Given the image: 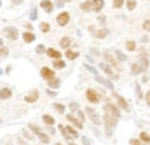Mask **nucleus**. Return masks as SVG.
Returning a JSON list of instances; mask_svg holds the SVG:
<instances>
[{"instance_id": "nucleus-1", "label": "nucleus", "mask_w": 150, "mask_h": 145, "mask_svg": "<svg viewBox=\"0 0 150 145\" xmlns=\"http://www.w3.org/2000/svg\"><path fill=\"white\" fill-rule=\"evenodd\" d=\"M67 121L74 126L75 129H82L84 128V121H86V115H84V110H75L74 114H67Z\"/></svg>"}, {"instance_id": "nucleus-2", "label": "nucleus", "mask_w": 150, "mask_h": 145, "mask_svg": "<svg viewBox=\"0 0 150 145\" xmlns=\"http://www.w3.org/2000/svg\"><path fill=\"white\" fill-rule=\"evenodd\" d=\"M103 7H105V0H86L80 4V11H84V12H89V11L101 12Z\"/></svg>"}, {"instance_id": "nucleus-3", "label": "nucleus", "mask_w": 150, "mask_h": 145, "mask_svg": "<svg viewBox=\"0 0 150 145\" xmlns=\"http://www.w3.org/2000/svg\"><path fill=\"white\" fill-rule=\"evenodd\" d=\"M58 128H59V133L63 135V138H65V140H68V142H75V140H79V129H75L74 126L59 124Z\"/></svg>"}, {"instance_id": "nucleus-4", "label": "nucleus", "mask_w": 150, "mask_h": 145, "mask_svg": "<svg viewBox=\"0 0 150 145\" xmlns=\"http://www.w3.org/2000/svg\"><path fill=\"white\" fill-rule=\"evenodd\" d=\"M86 100H87L91 105H98V103H101V100H107V98H105V95L100 93L98 89L89 87V89H86Z\"/></svg>"}, {"instance_id": "nucleus-5", "label": "nucleus", "mask_w": 150, "mask_h": 145, "mask_svg": "<svg viewBox=\"0 0 150 145\" xmlns=\"http://www.w3.org/2000/svg\"><path fill=\"white\" fill-rule=\"evenodd\" d=\"M28 129H30V131H32V133L35 135V138H38V140H40L42 144L47 145L49 142H51L49 135H45V131H44V129H42L40 126H35V124H28Z\"/></svg>"}, {"instance_id": "nucleus-6", "label": "nucleus", "mask_w": 150, "mask_h": 145, "mask_svg": "<svg viewBox=\"0 0 150 145\" xmlns=\"http://www.w3.org/2000/svg\"><path fill=\"white\" fill-rule=\"evenodd\" d=\"M103 112L108 114V115H112V117H115V119H120V115H122L120 109H119L113 102H105V105H103Z\"/></svg>"}, {"instance_id": "nucleus-7", "label": "nucleus", "mask_w": 150, "mask_h": 145, "mask_svg": "<svg viewBox=\"0 0 150 145\" xmlns=\"http://www.w3.org/2000/svg\"><path fill=\"white\" fill-rule=\"evenodd\" d=\"M84 115H86L87 119H91L96 126H100V124H101V115L98 114V110L94 109V107H86V110H84Z\"/></svg>"}, {"instance_id": "nucleus-8", "label": "nucleus", "mask_w": 150, "mask_h": 145, "mask_svg": "<svg viewBox=\"0 0 150 145\" xmlns=\"http://www.w3.org/2000/svg\"><path fill=\"white\" fill-rule=\"evenodd\" d=\"M100 70L105 73V75L110 79V80H117V79H119V73L115 72V70H113L110 65H107L105 61H101V63H100Z\"/></svg>"}, {"instance_id": "nucleus-9", "label": "nucleus", "mask_w": 150, "mask_h": 145, "mask_svg": "<svg viewBox=\"0 0 150 145\" xmlns=\"http://www.w3.org/2000/svg\"><path fill=\"white\" fill-rule=\"evenodd\" d=\"M103 60H105V63H107V65H110L112 68L119 70V63H120V61L113 56L112 51H105V53H103Z\"/></svg>"}, {"instance_id": "nucleus-10", "label": "nucleus", "mask_w": 150, "mask_h": 145, "mask_svg": "<svg viewBox=\"0 0 150 145\" xmlns=\"http://www.w3.org/2000/svg\"><path fill=\"white\" fill-rule=\"evenodd\" d=\"M117 121L119 119H115V117H112V115H108V114L103 112V122L107 126V135H112V129L117 126Z\"/></svg>"}, {"instance_id": "nucleus-11", "label": "nucleus", "mask_w": 150, "mask_h": 145, "mask_svg": "<svg viewBox=\"0 0 150 145\" xmlns=\"http://www.w3.org/2000/svg\"><path fill=\"white\" fill-rule=\"evenodd\" d=\"M70 19H72V16H70L68 11H61V12L56 16V23H58V26H67V25L70 23Z\"/></svg>"}, {"instance_id": "nucleus-12", "label": "nucleus", "mask_w": 150, "mask_h": 145, "mask_svg": "<svg viewBox=\"0 0 150 145\" xmlns=\"http://www.w3.org/2000/svg\"><path fill=\"white\" fill-rule=\"evenodd\" d=\"M4 37L9 40H18L19 38V30L16 26H5L4 28Z\"/></svg>"}, {"instance_id": "nucleus-13", "label": "nucleus", "mask_w": 150, "mask_h": 145, "mask_svg": "<svg viewBox=\"0 0 150 145\" xmlns=\"http://www.w3.org/2000/svg\"><path fill=\"white\" fill-rule=\"evenodd\" d=\"M87 30H89V33H91V35L96 37V38H105V37H108V33H110V32H108V28H101V30H98V28H96V26H93V25H91Z\"/></svg>"}, {"instance_id": "nucleus-14", "label": "nucleus", "mask_w": 150, "mask_h": 145, "mask_svg": "<svg viewBox=\"0 0 150 145\" xmlns=\"http://www.w3.org/2000/svg\"><path fill=\"white\" fill-rule=\"evenodd\" d=\"M112 96L115 98V102H117V107H119V109L126 110V112H127V110L131 109V107H129V103L126 102V98H124V96H120L119 93H115V91H112Z\"/></svg>"}, {"instance_id": "nucleus-15", "label": "nucleus", "mask_w": 150, "mask_h": 145, "mask_svg": "<svg viewBox=\"0 0 150 145\" xmlns=\"http://www.w3.org/2000/svg\"><path fill=\"white\" fill-rule=\"evenodd\" d=\"M40 77L45 79V80H49V79L56 77V70L51 68V67H42V68H40Z\"/></svg>"}, {"instance_id": "nucleus-16", "label": "nucleus", "mask_w": 150, "mask_h": 145, "mask_svg": "<svg viewBox=\"0 0 150 145\" xmlns=\"http://www.w3.org/2000/svg\"><path fill=\"white\" fill-rule=\"evenodd\" d=\"M44 54H47L51 60H59V58L63 56V54H61V51H59V49H54V47H47Z\"/></svg>"}, {"instance_id": "nucleus-17", "label": "nucleus", "mask_w": 150, "mask_h": 145, "mask_svg": "<svg viewBox=\"0 0 150 145\" xmlns=\"http://www.w3.org/2000/svg\"><path fill=\"white\" fill-rule=\"evenodd\" d=\"M37 100H38V91L37 89H33V91H30V93L25 95V102H26V103H37Z\"/></svg>"}, {"instance_id": "nucleus-18", "label": "nucleus", "mask_w": 150, "mask_h": 145, "mask_svg": "<svg viewBox=\"0 0 150 145\" xmlns=\"http://www.w3.org/2000/svg\"><path fill=\"white\" fill-rule=\"evenodd\" d=\"M40 9H44L47 14H51L54 11V4L51 0H40Z\"/></svg>"}, {"instance_id": "nucleus-19", "label": "nucleus", "mask_w": 150, "mask_h": 145, "mask_svg": "<svg viewBox=\"0 0 150 145\" xmlns=\"http://www.w3.org/2000/svg\"><path fill=\"white\" fill-rule=\"evenodd\" d=\"M12 98V89L11 87H0V100H9Z\"/></svg>"}, {"instance_id": "nucleus-20", "label": "nucleus", "mask_w": 150, "mask_h": 145, "mask_svg": "<svg viewBox=\"0 0 150 145\" xmlns=\"http://www.w3.org/2000/svg\"><path fill=\"white\" fill-rule=\"evenodd\" d=\"M96 80L100 82V84H103L107 89H110V91H113V84L110 82V79H103L101 75H96Z\"/></svg>"}, {"instance_id": "nucleus-21", "label": "nucleus", "mask_w": 150, "mask_h": 145, "mask_svg": "<svg viewBox=\"0 0 150 145\" xmlns=\"http://www.w3.org/2000/svg\"><path fill=\"white\" fill-rule=\"evenodd\" d=\"M19 37H21V38H23L26 44H32V42H35V33H33V32H28V30H26L23 35H19Z\"/></svg>"}, {"instance_id": "nucleus-22", "label": "nucleus", "mask_w": 150, "mask_h": 145, "mask_svg": "<svg viewBox=\"0 0 150 145\" xmlns=\"http://www.w3.org/2000/svg\"><path fill=\"white\" fill-rule=\"evenodd\" d=\"M47 86H49L51 89H59V86H61V80H59L58 77H52V79H49V80H47Z\"/></svg>"}, {"instance_id": "nucleus-23", "label": "nucleus", "mask_w": 150, "mask_h": 145, "mask_svg": "<svg viewBox=\"0 0 150 145\" xmlns=\"http://www.w3.org/2000/svg\"><path fill=\"white\" fill-rule=\"evenodd\" d=\"M42 122H44L45 126H54V124H56V119H54L52 115H49V114H44V115H42Z\"/></svg>"}, {"instance_id": "nucleus-24", "label": "nucleus", "mask_w": 150, "mask_h": 145, "mask_svg": "<svg viewBox=\"0 0 150 145\" xmlns=\"http://www.w3.org/2000/svg\"><path fill=\"white\" fill-rule=\"evenodd\" d=\"M70 45H72V38L70 37H61L59 38V47H63V49H70Z\"/></svg>"}, {"instance_id": "nucleus-25", "label": "nucleus", "mask_w": 150, "mask_h": 145, "mask_svg": "<svg viewBox=\"0 0 150 145\" xmlns=\"http://www.w3.org/2000/svg\"><path fill=\"white\" fill-rule=\"evenodd\" d=\"M65 56H67V60H70V61H74L79 58V51H74V49H67L65 51Z\"/></svg>"}, {"instance_id": "nucleus-26", "label": "nucleus", "mask_w": 150, "mask_h": 145, "mask_svg": "<svg viewBox=\"0 0 150 145\" xmlns=\"http://www.w3.org/2000/svg\"><path fill=\"white\" fill-rule=\"evenodd\" d=\"M67 67V63L59 58V60H52V68L54 70H61V68H65Z\"/></svg>"}, {"instance_id": "nucleus-27", "label": "nucleus", "mask_w": 150, "mask_h": 145, "mask_svg": "<svg viewBox=\"0 0 150 145\" xmlns=\"http://www.w3.org/2000/svg\"><path fill=\"white\" fill-rule=\"evenodd\" d=\"M38 28H40V32H42V33H49V32H51V23L42 21V23L38 25Z\"/></svg>"}, {"instance_id": "nucleus-28", "label": "nucleus", "mask_w": 150, "mask_h": 145, "mask_svg": "<svg viewBox=\"0 0 150 145\" xmlns=\"http://www.w3.org/2000/svg\"><path fill=\"white\" fill-rule=\"evenodd\" d=\"M124 5H126L127 11H134L136 5H138V2H136V0H124Z\"/></svg>"}, {"instance_id": "nucleus-29", "label": "nucleus", "mask_w": 150, "mask_h": 145, "mask_svg": "<svg viewBox=\"0 0 150 145\" xmlns=\"http://www.w3.org/2000/svg\"><path fill=\"white\" fill-rule=\"evenodd\" d=\"M142 144H149L150 142V135H149V131H142L140 133V138H138Z\"/></svg>"}, {"instance_id": "nucleus-30", "label": "nucleus", "mask_w": 150, "mask_h": 145, "mask_svg": "<svg viewBox=\"0 0 150 145\" xmlns=\"http://www.w3.org/2000/svg\"><path fill=\"white\" fill-rule=\"evenodd\" d=\"M52 109L56 110V112H59V114H65L67 107H65L63 103H58V102H56V103H52Z\"/></svg>"}, {"instance_id": "nucleus-31", "label": "nucleus", "mask_w": 150, "mask_h": 145, "mask_svg": "<svg viewBox=\"0 0 150 145\" xmlns=\"http://www.w3.org/2000/svg\"><path fill=\"white\" fill-rule=\"evenodd\" d=\"M126 49L131 53V51H136V42L134 40H126Z\"/></svg>"}, {"instance_id": "nucleus-32", "label": "nucleus", "mask_w": 150, "mask_h": 145, "mask_svg": "<svg viewBox=\"0 0 150 145\" xmlns=\"http://www.w3.org/2000/svg\"><path fill=\"white\" fill-rule=\"evenodd\" d=\"M113 56H115V58H117V60H119V61H120V63H122V61H126V60H127V56H126V54H124V53H120V51H113Z\"/></svg>"}, {"instance_id": "nucleus-33", "label": "nucleus", "mask_w": 150, "mask_h": 145, "mask_svg": "<svg viewBox=\"0 0 150 145\" xmlns=\"http://www.w3.org/2000/svg\"><path fill=\"white\" fill-rule=\"evenodd\" d=\"M23 136H25L26 140H35V135H33L28 128H26V129H23Z\"/></svg>"}, {"instance_id": "nucleus-34", "label": "nucleus", "mask_w": 150, "mask_h": 145, "mask_svg": "<svg viewBox=\"0 0 150 145\" xmlns=\"http://www.w3.org/2000/svg\"><path fill=\"white\" fill-rule=\"evenodd\" d=\"M7 56H9V47L0 45V58H7Z\"/></svg>"}, {"instance_id": "nucleus-35", "label": "nucleus", "mask_w": 150, "mask_h": 145, "mask_svg": "<svg viewBox=\"0 0 150 145\" xmlns=\"http://www.w3.org/2000/svg\"><path fill=\"white\" fill-rule=\"evenodd\" d=\"M37 7H32V11H30V21H35L37 19Z\"/></svg>"}, {"instance_id": "nucleus-36", "label": "nucleus", "mask_w": 150, "mask_h": 145, "mask_svg": "<svg viewBox=\"0 0 150 145\" xmlns=\"http://www.w3.org/2000/svg\"><path fill=\"white\" fill-rule=\"evenodd\" d=\"M112 5L113 9H120V7H124V0H113Z\"/></svg>"}, {"instance_id": "nucleus-37", "label": "nucleus", "mask_w": 150, "mask_h": 145, "mask_svg": "<svg viewBox=\"0 0 150 145\" xmlns=\"http://www.w3.org/2000/svg\"><path fill=\"white\" fill-rule=\"evenodd\" d=\"M35 53H37V54H44V53H45V45H44V44H38L37 47H35Z\"/></svg>"}, {"instance_id": "nucleus-38", "label": "nucleus", "mask_w": 150, "mask_h": 145, "mask_svg": "<svg viewBox=\"0 0 150 145\" xmlns=\"http://www.w3.org/2000/svg\"><path fill=\"white\" fill-rule=\"evenodd\" d=\"M68 109L72 110V112H75V110H79L80 107H79V103H77V102H72V103H68Z\"/></svg>"}, {"instance_id": "nucleus-39", "label": "nucleus", "mask_w": 150, "mask_h": 145, "mask_svg": "<svg viewBox=\"0 0 150 145\" xmlns=\"http://www.w3.org/2000/svg\"><path fill=\"white\" fill-rule=\"evenodd\" d=\"M86 68H87V70H89V72L93 73V75H98V70H96V68H94V67H91V65H87V63H86Z\"/></svg>"}, {"instance_id": "nucleus-40", "label": "nucleus", "mask_w": 150, "mask_h": 145, "mask_svg": "<svg viewBox=\"0 0 150 145\" xmlns=\"http://www.w3.org/2000/svg\"><path fill=\"white\" fill-rule=\"evenodd\" d=\"M149 26H150V19L147 18V19L143 21V30H145V32H149Z\"/></svg>"}, {"instance_id": "nucleus-41", "label": "nucleus", "mask_w": 150, "mask_h": 145, "mask_svg": "<svg viewBox=\"0 0 150 145\" xmlns=\"http://www.w3.org/2000/svg\"><path fill=\"white\" fill-rule=\"evenodd\" d=\"M129 144H131V145H142V142H140L138 138H131V140H129Z\"/></svg>"}, {"instance_id": "nucleus-42", "label": "nucleus", "mask_w": 150, "mask_h": 145, "mask_svg": "<svg viewBox=\"0 0 150 145\" xmlns=\"http://www.w3.org/2000/svg\"><path fill=\"white\" fill-rule=\"evenodd\" d=\"M80 140H82V145H91V142H89V138H87V136H82Z\"/></svg>"}, {"instance_id": "nucleus-43", "label": "nucleus", "mask_w": 150, "mask_h": 145, "mask_svg": "<svg viewBox=\"0 0 150 145\" xmlns=\"http://www.w3.org/2000/svg\"><path fill=\"white\" fill-rule=\"evenodd\" d=\"M25 28H26L28 32H33V25H32V23H25Z\"/></svg>"}, {"instance_id": "nucleus-44", "label": "nucleus", "mask_w": 150, "mask_h": 145, "mask_svg": "<svg viewBox=\"0 0 150 145\" xmlns=\"http://www.w3.org/2000/svg\"><path fill=\"white\" fill-rule=\"evenodd\" d=\"M63 5H65L63 0H56V7H63Z\"/></svg>"}, {"instance_id": "nucleus-45", "label": "nucleus", "mask_w": 150, "mask_h": 145, "mask_svg": "<svg viewBox=\"0 0 150 145\" xmlns=\"http://www.w3.org/2000/svg\"><path fill=\"white\" fill-rule=\"evenodd\" d=\"M136 95H138V96H140V98H142V89H140V84H138V86H136Z\"/></svg>"}, {"instance_id": "nucleus-46", "label": "nucleus", "mask_w": 150, "mask_h": 145, "mask_svg": "<svg viewBox=\"0 0 150 145\" xmlns=\"http://www.w3.org/2000/svg\"><path fill=\"white\" fill-rule=\"evenodd\" d=\"M98 21L100 23H105V16H98Z\"/></svg>"}, {"instance_id": "nucleus-47", "label": "nucleus", "mask_w": 150, "mask_h": 145, "mask_svg": "<svg viewBox=\"0 0 150 145\" xmlns=\"http://www.w3.org/2000/svg\"><path fill=\"white\" fill-rule=\"evenodd\" d=\"M23 0H12V4H21Z\"/></svg>"}, {"instance_id": "nucleus-48", "label": "nucleus", "mask_w": 150, "mask_h": 145, "mask_svg": "<svg viewBox=\"0 0 150 145\" xmlns=\"http://www.w3.org/2000/svg\"><path fill=\"white\" fill-rule=\"evenodd\" d=\"M0 45H4V38L2 37H0Z\"/></svg>"}, {"instance_id": "nucleus-49", "label": "nucleus", "mask_w": 150, "mask_h": 145, "mask_svg": "<svg viewBox=\"0 0 150 145\" xmlns=\"http://www.w3.org/2000/svg\"><path fill=\"white\" fill-rule=\"evenodd\" d=\"M68 145H77V144H75V142H68Z\"/></svg>"}, {"instance_id": "nucleus-50", "label": "nucleus", "mask_w": 150, "mask_h": 145, "mask_svg": "<svg viewBox=\"0 0 150 145\" xmlns=\"http://www.w3.org/2000/svg\"><path fill=\"white\" fill-rule=\"evenodd\" d=\"M63 2H65V4H67V2H74V0H63Z\"/></svg>"}, {"instance_id": "nucleus-51", "label": "nucleus", "mask_w": 150, "mask_h": 145, "mask_svg": "<svg viewBox=\"0 0 150 145\" xmlns=\"http://www.w3.org/2000/svg\"><path fill=\"white\" fill-rule=\"evenodd\" d=\"M56 145H63V144H59V142H58V144H56Z\"/></svg>"}, {"instance_id": "nucleus-52", "label": "nucleus", "mask_w": 150, "mask_h": 145, "mask_svg": "<svg viewBox=\"0 0 150 145\" xmlns=\"http://www.w3.org/2000/svg\"><path fill=\"white\" fill-rule=\"evenodd\" d=\"M142 2H149V0H142Z\"/></svg>"}, {"instance_id": "nucleus-53", "label": "nucleus", "mask_w": 150, "mask_h": 145, "mask_svg": "<svg viewBox=\"0 0 150 145\" xmlns=\"http://www.w3.org/2000/svg\"><path fill=\"white\" fill-rule=\"evenodd\" d=\"M0 7H2V2H0Z\"/></svg>"}, {"instance_id": "nucleus-54", "label": "nucleus", "mask_w": 150, "mask_h": 145, "mask_svg": "<svg viewBox=\"0 0 150 145\" xmlns=\"http://www.w3.org/2000/svg\"><path fill=\"white\" fill-rule=\"evenodd\" d=\"M0 122H2V119H0Z\"/></svg>"}]
</instances>
